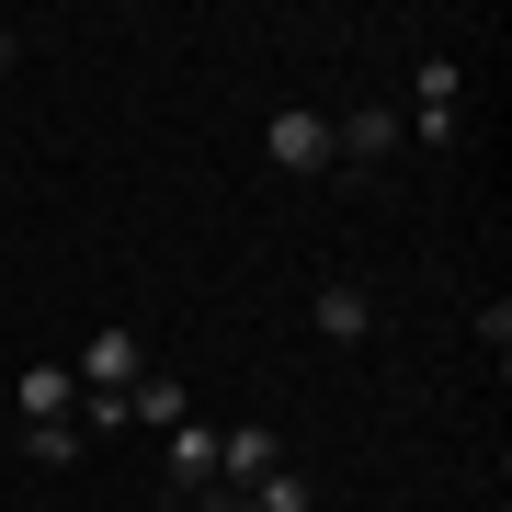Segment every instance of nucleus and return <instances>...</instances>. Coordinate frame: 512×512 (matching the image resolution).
<instances>
[{"label": "nucleus", "instance_id": "9", "mask_svg": "<svg viewBox=\"0 0 512 512\" xmlns=\"http://www.w3.org/2000/svg\"><path fill=\"white\" fill-rule=\"evenodd\" d=\"M23 456H35V467H80L92 433H80V421H23Z\"/></svg>", "mask_w": 512, "mask_h": 512}, {"label": "nucleus", "instance_id": "1", "mask_svg": "<svg viewBox=\"0 0 512 512\" xmlns=\"http://www.w3.org/2000/svg\"><path fill=\"white\" fill-rule=\"evenodd\" d=\"M399 137H421V148H456L467 137V69H456V57H421V92H410V126Z\"/></svg>", "mask_w": 512, "mask_h": 512}, {"label": "nucleus", "instance_id": "11", "mask_svg": "<svg viewBox=\"0 0 512 512\" xmlns=\"http://www.w3.org/2000/svg\"><path fill=\"white\" fill-rule=\"evenodd\" d=\"M194 512H251V490H228V478H217V490H194Z\"/></svg>", "mask_w": 512, "mask_h": 512}, {"label": "nucleus", "instance_id": "10", "mask_svg": "<svg viewBox=\"0 0 512 512\" xmlns=\"http://www.w3.org/2000/svg\"><path fill=\"white\" fill-rule=\"evenodd\" d=\"M251 512H308V478L274 467V478H251Z\"/></svg>", "mask_w": 512, "mask_h": 512}, {"label": "nucleus", "instance_id": "8", "mask_svg": "<svg viewBox=\"0 0 512 512\" xmlns=\"http://www.w3.org/2000/svg\"><path fill=\"white\" fill-rule=\"evenodd\" d=\"M319 330H330V342H365V330H376V296L365 285H319V308H308Z\"/></svg>", "mask_w": 512, "mask_h": 512}, {"label": "nucleus", "instance_id": "3", "mask_svg": "<svg viewBox=\"0 0 512 512\" xmlns=\"http://www.w3.org/2000/svg\"><path fill=\"white\" fill-rule=\"evenodd\" d=\"M274 467H285L274 421H228V433H217V478H228V490H251V478H274Z\"/></svg>", "mask_w": 512, "mask_h": 512}, {"label": "nucleus", "instance_id": "2", "mask_svg": "<svg viewBox=\"0 0 512 512\" xmlns=\"http://www.w3.org/2000/svg\"><path fill=\"white\" fill-rule=\"evenodd\" d=\"M69 376H80V399H126V387L148 376V353H137V330H92Z\"/></svg>", "mask_w": 512, "mask_h": 512}, {"label": "nucleus", "instance_id": "7", "mask_svg": "<svg viewBox=\"0 0 512 512\" xmlns=\"http://www.w3.org/2000/svg\"><path fill=\"white\" fill-rule=\"evenodd\" d=\"M171 490H217V421H183L171 433Z\"/></svg>", "mask_w": 512, "mask_h": 512}, {"label": "nucleus", "instance_id": "6", "mask_svg": "<svg viewBox=\"0 0 512 512\" xmlns=\"http://www.w3.org/2000/svg\"><path fill=\"white\" fill-rule=\"evenodd\" d=\"M12 399H23V421H69V410H80V376H69V365H23Z\"/></svg>", "mask_w": 512, "mask_h": 512}, {"label": "nucleus", "instance_id": "4", "mask_svg": "<svg viewBox=\"0 0 512 512\" xmlns=\"http://www.w3.org/2000/svg\"><path fill=\"white\" fill-rule=\"evenodd\" d=\"M262 148H274V171H330V114H274V126H262Z\"/></svg>", "mask_w": 512, "mask_h": 512}, {"label": "nucleus", "instance_id": "5", "mask_svg": "<svg viewBox=\"0 0 512 512\" xmlns=\"http://www.w3.org/2000/svg\"><path fill=\"white\" fill-rule=\"evenodd\" d=\"M126 421H148V433H183V421H194V387H183V376H137V387H126Z\"/></svg>", "mask_w": 512, "mask_h": 512}]
</instances>
